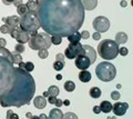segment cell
Wrapping results in <instances>:
<instances>
[{
	"label": "cell",
	"mask_w": 133,
	"mask_h": 119,
	"mask_svg": "<svg viewBox=\"0 0 133 119\" xmlns=\"http://www.w3.org/2000/svg\"><path fill=\"white\" fill-rule=\"evenodd\" d=\"M36 12L44 32L60 37L79 30L85 17L80 0H42Z\"/></svg>",
	"instance_id": "cell-1"
},
{
	"label": "cell",
	"mask_w": 133,
	"mask_h": 119,
	"mask_svg": "<svg viewBox=\"0 0 133 119\" xmlns=\"http://www.w3.org/2000/svg\"><path fill=\"white\" fill-rule=\"evenodd\" d=\"M36 83L30 72L22 68H15V80L9 92L0 100V106L3 108L8 107H22L29 105L35 96Z\"/></svg>",
	"instance_id": "cell-2"
},
{
	"label": "cell",
	"mask_w": 133,
	"mask_h": 119,
	"mask_svg": "<svg viewBox=\"0 0 133 119\" xmlns=\"http://www.w3.org/2000/svg\"><path fill=\"white\" fill-rule=\"evenodd\" d=\"M15 64L7 57L0 56V100L12 87L15 80Z\"/></svg>",
	"instance_id": "cell-3"
},
{
	"label": "cell",
	"mask_w": 133,
	"mask_h": 119,
	"mask_svg": "<svg viewBox=\"0 0 133 119\" xmlns=\"http://www.w3.org/2000/svg\"><path fill=\"white\" fill-rule=\"evenodd\" d=\"M98 54L105 60L115 59L119 55V45L114 40L105 39L98 45Z\"/></svg>",
	"instance_id": "cell-4"
},
{
	"label": "cell",
	"mask_w": 133,
	"mask_h": 119,
	"mask_svg": "<svg viewBox=\"0 0 133 119\" xmlns=\"http://www.w3.org/2000/svg\"><path fill=\"white\" fill-rule=\"evenodd\" d=\"M19 26L21 27V29L28 31L29 34L32 31H38L40 28V22L38 16H37V12L28 10L26 14H23L20 17Z\"/></svg>",
	"instance_id": "cell-5"
},
{
	"label": "cell",
	"mask_w": 133,
	"mask_h": 119,
	"mask_svg": "<svg viewBox=\"0 0 133 119\" xmlns=\"http://www.w3.org/2000/svg\"><path fill=\"white\" fill-rule=\"evenodd\" d=\"M95 75H97L98 79L101 81H104V83L112 81L116 76L115 66L108 61H102V62L98 64L97 68H95Z\"/></svg>",
	"instance_id": "cell-6"
},
{
	"label": "cell",
	"mask_w": 133,
	"mask_h": 119,
	"mask_svg": "<svg viewBox=\"0 0 133 119\" xmlns=\"http://www.w3.org/2000/svg\"><path fill=\"white\" fill-rule=\"evenodd\" d=\"M28 45L32 50H39V49H48L51 46V36L47 32H38L35 36H30L28 40Z\"/></svg>",
	"instance_id": "cell-7"
},
{
	"label": "cell",
	"mask_w": 133,
	"mask_h": 119,
	"mask_svg": "<svg viewBox=\"0 0 133 119\" xmlns=\"http://www.w3.org/2000/svg\"><path fill=\"white\" fill-rule=\"evenodd\" d=\"M92 26L95 31L98 32H107L110 28V20L104 16H99V17L94 18Z\"/></svg>",
	"instance_id": "cell-8"
},
{
	"label": "cell",
	"mask_w": 133,
	"mask_h": 119,
	"mask_svg": "<svg viewBox=\"0 0 133 119\" xmlns=\"http://www.w3.org/2000/svg\"><path fill=\"white\" fill-rule=\"evenodd\" d=\"M82 50V45L79 42H70L68 48L64 51V57L68 59H74L78 55H80Z\"/></svg>",
	"instance_id": "cell-9"
},
{
	"label": "cell",
	"mask_w": 133,
	"mask_h": 119,
	"mask_svg": "<svg viewBox=\"0 0 133 119\" xmlns=\"http://www.w3.org/2000/svg\"><path fill=\"white\" fill-rule=\"evenodd\" d=\"M74 64H76V67L79 68L80 70H85V69H88L90 66H91V62L89 58L84 55H78L76 57V61H74Z\"/></svg>",
	"instance_id": "cell-10"
},
{
	"label": "cell",
	"mask_w": 133,
	"mask_h": 119,
	"mask_svg": "<svg viewBox=\"0 0 133 119\" xmlns=\"http://www.w3.org/2000/svg\"><path fill=\"white\" fill-rule=\"evenodd\" d=\"M80 55H84L89 58L91 65H92L95 59H97V52H95L94 48H92L89 45H82V50L80 52Z\"/></svg>",
	"instance_id": "cell-11"
},
{
	"label": "cell",
	"mask_w": 133,
	"mask_h": 119,
	"mask_svg": "<svg viewBox=\"0 0 133 119\" xmlns=\"http://www.w3.org/2000/svg\"><path fill=\"white\" fill-rule=\"evenodd\" d=\"M129 108V105L127 102H115L114 106H112V111L114 112L115 116H123L127 112Z\"/></svg>",
	"instance_id": "cell-12"
},
{
	"label": "cell",
	"mask_w": 133,
	"mask_h": 119,
	"mask_svg": "<svg viewBox=\"0 0 133 119\" xmlns=\"http://www.w3.org/2000/svg\"><path fill=\"white\" fill-rule=\"evenodd\" d=\"M19 20H20V18L18 17V16H9V17H3L2 18V21L5 22L7 26H9V28L19 26Z\"/></svg>",
	"instance_id": "cell-13"
},
{
	"label": "cell",
	"mask_w": 133,
	"mask_h": 119,
	"mask_svg": "<svg viewBox=\"0 0 133 119\" xmlns=\"http://www.w3.org/2000/svg\"><path fill=\"white\" fill-rule=\"evenodd\" d=\"M84 10H93L98 6V0H80Z\"/></svg>",
	"instance_id": "cell-14"
},
{
	"label": "cell",
	"mask_w": 133,
	"mask_h": 119,
	"mask_svg": "<svg viewBox=\"0 0 133 119\" xmlns=\"http://www.w3.org/2000/svg\"><path fill=\"white\" fill-rule=\"evenodd\" d=\"M47 104H48V101H47V99H45L43 96H37L35 98V100H33V105H35V107L38 108V109L45 108Z\"/></svg>",
	"instance_id": "cell-15"
},
{
	"label": "cell",
	"mask_w": 133,
	"mask_h": 119,
	"mask_svg": "<svg viewBox=\"0 0 133 119\" xmlns=\"http://www.w3.org/2000/svg\"><path fill=\"white\" fill-rule=\"evenodd\" d=\"M29 37H30V36H29V32L26 31V30H23V29H21V30H20V32L18 34V36H17L16 40L18 41V43H26V42H28Z\"/></svg>",
	"instance_id": "cell-16"
},
{
	"label": "cell",
	"mask_w": 133,
	"mask_h": 119,
	"mask_svg": "<svg viewBox=\"0 0 133 119\" xmlns=\"http://www.w3.org/2000/svg\"><path fill=\"white\" fill-rule=\"evenodd\" d=\"M115 40L114 41L118 43V45H124L127 41H128V35L125 34V32H118V34L115 35Z\"/></svg>",
	"instance_id": "cell-17"
},
{
	"label": "cell",
	"mask_w": 133,
	"mask_h": 119,
	"mask_svg": "<svg viewBox=\"0 0 133 119\" xmlns=\"http://www.w3.org/2000/svg\"><path fill=\"white\" fill-rule=\"evenodd\" d=\"M49 118L50 119H62L63 118V114H62V111L59 108H53L50 110Z\"/></svg>",
	"instance_id": "cell-18"
},
{
	"label": "cell",
	"mask_w": 133,
	"mask_h": 119,
	"mask_svg": "<svg viewBox=\"0 0 133 119\" xmlns=\"http://www.w3.org/2000/svg\"><path fill=\"white\" fill-rule=\"evenodd\" d=\"M99 107H100V110L104 114H109L110 111H112V104L108 100H103Z\"/></svg>",
	"instance_id": "cell-19"
},
{
	"label": "cell",
	"mask_w": 133,
	"mask_h": 119,
	"mask_svg": "<svg viewBox=\"0 0 133 119\" xmlns=\"http://www.w3.org/2000/svg\"><path fill=\"white\" fill-rule=\"evenodd\" d=\"M79 80L82 81V83H89L91 80V73L90 71H88L85 69V70H82L80 73H79Z\"/></svg>",
	"instance_id": "cell-20"
},
{
	"label": "cell",
	"mask_w": 133,
	"mask_h": 119,
	"mask_svg": "<svg viewBox=\"0 0 133 119\" xmlns=\"http://www.w3.org/2000/svg\"><path fill=\"white\" fill-rule=\"evenodd\" d=\"M66 38H68L69 42H79L81 40V35H80V32L77 30V31H74L73 34L69 35Z\"/></svg>",
	"instance_id": "cell-21"
},
{
	"label": "cell",
	"mask_w": 133,
	"mask_h": 119,
	"mask_svg": "<svg viewBox=\"0 0 133 119\" xmlns=\"http://www.w3.org/2000/svg\"><path fill=\"white\" fill-rule=\"evenodd\" d=\"M89 93H90V96L92 97V98H94V99H98V98H100L101 97V89H100L99 87H92L90 89V91H89Z\"/></svg>",
	"instance_id": "cell-22"
},
{
	"label": "cell",
	"mask_w": 133,
	"mask_h": 119,
	"mask_svg": "<svg viewBox=\"0 0 133 119\" xmlns=\"http://www.w3.org/2000/svg\"><path fill=\"white\" fill-rule=\"evenodd\" d=\"M64 90H66L68 92H72L74 89H76V84L73 83V81L71 80H68V81H65L64 83Z\"/></svg>",
	"instance_id": "cell-23"
},
{
	"label": "cell",
	"mask_w": 133,
	"mask_h": 119,
	"mask_svg": "<svg viewBox=\"0 0 133 119\" xmlns=\"http://www.w3.org/2000/svg\"><path fill=\"white\" fill-rule=\"evenodd\" d=\"M11 59H12V62L14 64H19L20 61H22V56L21 54H19V52H11Z\"/></svg>",
	"instance_id": "cell-24"
},
{
	"label": "cell",
	"mask_w": 133,
	"mask_h": 119,
	"mask_svg": "<svg viewBox=\"0 0 133 119\" xmlns=\"http://www.w3.org/2000/svg\"><path fill=\"white\" fill-rule=\"evenodd\" d=\"M26 6L28 8V10H30V11H37V8H38V5L36 3L35 0H28Z\"/></svg>",
	"instance_id": "cell-25"
},
{
	"label": "cell",
	"mask_w": 133,
	"mask_h": 119,
	"mask_svg": "<svg viewBox=\"0 0 133 119\" xmlns=\"http://www.w3.org/2000/svg\"><path fill=\"white\" fill-rule=\"evenodd\" d=\"M52 66H53V69H55V70L60 71V70H62V69L64 68V61H58V60H56Z\"/></svg>",
	"instance_id": "cell-26"
},
{
	"label": "cell",
	"mask_w": 133,
	"mask_h": 119,
	"mask_svg": "<svg viewBox=\"0 0 133 119\" xmlns=\"http://www.w3.org/2000/svg\"><path fill=\"white\" fill-rule=\"evenodd\" d=\"M48 92H49V95H51V96H58L59 95V92H60V90L59 88L57 87V86H50L49 89H48Z\"/></svg>",
	"instance_id": "cell-27"
},
{
	"label": "cell",
	"mask_w": 133,
	"mask_h": 119,
	"mask_svg": "<svg viewBox=\"0 0 133 119\" xmlns=\"http://www.w3.org/2000/svg\"><path fill=\"white\" fill-rule=\"evenodd\" d=\"M27 11H28V8L24 3H21V5H19L18 7H17V12H18L19 16H22L23 14H26Z\"/></svg>",
	"instance_id": "cell-28"
},
{
	"label": "cell",
	"mask_w": 133,
	"mask_h": 119,
	"mask_svg": "<svg viewBox=\"0 0 133 119\" xmlns=\"http://www.w3.org/2000/svg\"><path fill=\"white\" fill-rule=\"evenodd\" d=\"M0 56L7 57V58H10V59H11V52L8 50L7 48H5V47H0ZM11 60H12V59H11Z\"/></svg>",
	"instance_id": "cell-29"
},
{
	"label": "cell",
	"mask_w": 133,
	"mask_h": 119,
	"mask_svg": "<svg viewBox=\"0 0 133 119\" xmlns=\"http://www.w3.org/2000/svg\"><path fill=\"white\" fill-rule=\"evenodd\" d=\"M61 42H62V37L57 36V35L51 36V43L56 45V46H59V45H60Z\"/></svg>",
	"instance_id": "cell-30"
},
{
	"label": "cell",
	"mask_w": 133,
	"mask_h": 119,
	"mask_svg": "<svg viewBox=\"0 0 133 119\" xmlns=\"http://www.w3.org/2000/svg\"><path fill=\"white\" fill-rule=\"evenodd\" d=\"M39 52H38V56H39V58H41V59H45L47 57L49 56V51H48V49H39L38 50Z\"/></svg>",
	"instance_id": "cell-31"
},
{
	"label": "cell",
	"mask_w": 133,
	"mask_h": 119,
	"mask_svg": "<svg viewBox=\"0 0 133 119\" xmlns=\"http://www.w3.org/2000/svg\"><path fill=\"white\" fill-rule=\"evenodd\" d=\"M23 69L28 72H31V71H33V69H35V65H33V62H31V61H28V62L24 64Z\"/></svg>",
	"instance_id": "cell-32"
},
{
	"label": "cell",
	"mask_w": 133,
	"mask_h": 119,
	"mask_svg": "<svg viewBox=\"0 0 133 119\" xmlns=\"http://www.w3.org/2000/svg\"><path fill=\"white\" fill-rule=\"evenodd\" d=\"M24 47H23V43H17L15 46V51L19 52V54H22V52H24Z\"/></svg>",
	"instance_id": "cell-33"
},
{
	"label": "cell",
	"mask_w": 133,
	"mask_h": 119,
	"mask_svg": "<svg viewBox=\"0 0 133 119\" xmlns=\"http://www.w3.org/2000/svg\"><path fill=\"white\" fill-rule=\"evenodd\" d=\"M7 118L8 119H19V116L12 112V110H8L7 111Z\"/></svg>",
	"instance_id": "cell-34"
},
{
	"label": "cell",
	"mask_w": 133,
	"mask_h": 119,
	"mask_svg": "<svg viewBox=\"0 0 133 119\" xmlns=\"http://www.w3.org/2000/svg\"><path fill=\"white\" fill-rule=\"evenodd\" d=\"M0 31L2 32V34H9V31H10V28H9V26H7V24L5 23V24H2L1 27H0Z\"/></svg>",
	"instance_id": "cell-35"
},
{
	"label": "cell",
	"mask_w": 133,
	"mask_h": 119,
	"mask_svg": "<svg viewBox=\"0 0 133 119\" xmlns=\"http://www.w3.org/2000/svg\"><path fill=\"white\" fill-rule=\"evenodd\" d=\"M119 54L121 55V56H127L128 54H129V50H128V48H125V47H121L120 48L119 47Z\"/></svg>",
	"instance_id": "cell-36"
},
{
	"label": "cell",
	"mask_w": 133,
	"mask_h": 119,
	"mask_svg": "<svg viewBox=\"0 0 133 119\" xmlns=\"http://www.w3.org/2000/svg\"><path fill=\"white\" fill-rule=\"evenodd\" d=\"M80 35H81V39L87 40V39H89V37H90V32L88 30H83Z\"/></svg>",
	"instance_id": "cell-37"
},
{
	"label": "cell",
	"mask_w": 133,
	"mask_h": 119,
	"mask_svg": "<svg viewBox=\"0 0 133 119\" xmlns=\"http://www.w3.org/2000/svg\"><path fill=\"white\" fill-rule=\"evenodd\" d=\"M111 98L113 100H119L120 99V92L116 91V90H114V91L111 92Z\"/></svg>",
	"instance_id": "cell-38"
},
{
	"label": "cell",
	"mask_w": 133,
	"mask_h": 119,
	"mask_svg": "<svg viewBox=\"0 0 133 119\" xmlns=\"http://www.w3.org/2000/svg\"><path fill=\"white\" fill-rule=\"evenodd\" d=\"M63 118H65V119H70V118L77 119L78 117H77V115H74V114H72V112H66V114L63 115Z\"/></svg>",
	"instance_id": "cell-39"
},
{
	"label": "cell",
	"mask_w": 133,
	"mask_h": 119,
	"mask_svg": "<svg viewBox=\"0 0 133 119\" xmlns=\"http://www.w3.org/2000/svg\"><path fill=\"white\" fill-rule=\"evenodd\" d=\"M56 100H57V97H56V96H51V95H49L48 100H47V101L49 102V104H51V105H55Z\"/></svg>",
	"instance_id": "cell-40"
},
{
	"label": "cell",
	"mask_w": 133,
	"mask_h": 119,
	"mask_svg": "<svg viewBox=\"0 0 133 119\" xmlns=\"http://www.w3.org/2000/svg\"><path fill=\"white\" fill-rule=\"evenodd\" d=\"M92 38H93L94 40H97V41H98V40H100V39H101V35H100V32L95 31L94 34L92 35Z\"/></svg>",
	"instance_id": "cell-41"
},
{
	"label": "cell",
	"mask_w": 133,
	"mask_h": 119,
	"mask_svg": "<svg viewBox=\"0 0 133 119\" xmlns=\"http://www.w3.org/2000/svg\"><path fill=\"white\" fill-rule=\"evenodd\" d=\"M64 59H65V57L62 54H58L56 56V60H58V61H64Z\"/></svg>",
	"instance_id": "cell-42"
},
{
	"label": "cell",
	"mask_w": 133,
	"mask_h": 119,
	"mask_svg": "<svg viewBox=\"0 0 133 119\" xmlns=\"http://www.w3.org/2000/svg\"><path fill=\"white\" fill-rule=\"evenodd\" d=\"M7 41L5 38H0V47H6Z\"/></svg>",
	"instance_id": "cell-43"
},
{
	"label": "cell",
	"mask_w": 133,
	"mask_h": 119,
	"mask_svg": "<svg viewBox=\"0 0 133 119\" xmlns=\"http://www.w3.org/2000/svg\"><path fill=\"white\" fill-rule=\"evenodd\" d=\"M12 2H14V0H2V3L6 6H9V5H12Z\"/></svg>",
	"instance_id": "cell-44"
},
{
	"label": "cell",
	"mask_w": 133,
	"mask_h": 119,
	"mask_svg": "<svg viewBox=\"0 0 133 119\" xmlns=\"http://www.w3.org/2000/svg\"><path fill=\"white\" fill-rule=\"evenodd\" d=\"M21 3H22V0H14L12 5H15L16 7H18L19 5H21Z\"/></svg>",
	"instance_id": "cell-45"
},
{
	"label": "cell",
	"mask_w": 133,
	"mask_h": 119,
	"mask_svg": "<svg viewBox=\"0 0 133 119\" xmlns=\"http://www.w3.org/2000/svg\"><path fill=\"white\" fill-rule=\"evenodd\" d=\"M93 112L94 114H100V112H101V110H100L99 106H94V107H93Z\"/></svg>",
	"instance_id": "cell-46"
},
{
	"label": "cell",
	"mask_w": 133,
	"mask_h": 119,
	"mask_svg": "<svg viewBox=\"0 0 133 119\" xmlns=\"http://www.w3.org/2000/svg\"><path fill=\"white\" fill-rule=\"evenodd\" d=\"M55 105L57 106V107H61L62 106V100L61 99H57L56 102H55Z\"/></svg>",
	"instance_id": "cell-47"
},
{
	"label": "cell",
	"mask_w": 133,
	"mask_h": 119,
	"mask_svg": "<svg viewBox=\"0 0 133 119\" xmlns=\"http://www.w3.org/2000/svg\"><path fill=\"white\" fill-rule=\"evenodd\" d=\"M62 105H64V106H69V105H70V100H69V99H65L64 101H62Z\"/></svg>",
	"instance_id": "cell-48"
},
{
	"label": "cell",
	"mask_w": 133,
	"mask_h": 119,
	"mask_svg": "<svg viewBox=\"0 0 133 119\" xmlns=\"http://www.w3.org/2000/svg\"><path fill=\"white\" fill-rule=\"evenodd\" d=\"M120 5H121V7H127L128 2L125 1V0H122V1H121V3H120Z\"/></svg>",
	"instance_id": "cell-49"
},
{
	"label": "cell",
	"mask_w": 133,
	"mask_h": 119,
	"mask_svg": "<svg viewBox=\"0 0 133 119\" xmlns=\"http://www.w3.org/2000/svg\"><path fill=\"white\" fill-rule=\"evenodd\" d=\"M26 117H27V118H33V116H32L30 112H27V114H26Z\"/></svg>",
	"instance_id": "cell-50"
},
{
	"label": "cell",
	"mask_w": 133,
	"mask_h": 119,
	"mask_svg": "<svg viewBox=\"0 0 133 119\" xmlns=\"http://www.w3.org/2000/svg\"><path fill=\"white\" fill-rule=\"evenodd\" d=\"M56 79H57V80H61V79H62V76H61V75H57V76H56Z\"/></svg>",
	"instance_id": "cell-51"
},
{
	"label": "cell",
	"mask_w": 133,
	"mask_h": 119,
	"mask_svg": "<svg viewBox=\"0 0 133 119\" xmlns=\"http://www.w3.org/2000/svg\"><path fill=\"white\" fill-rule=\"evenodd\" d=\"M43 97H44V98H48V97H49V92H48V91H44V92H43Z\"/></svg>",
	"instance_id": "cell-52"
},
{
	"label": "cell",
	"mask_w": 133,
	"mask_h": 119,
	"mask_svg": "<svg viewBox=\"0 0 133 119\" xmlns=\"http://www.w3.org/2000/svg\"><path fill=\"white\" fill-rule=\"evenodd\" d=\"M39 118H44V119H47V115H44V114H41L40 116H39Z\"/></svg>",
	"instance_id": "cell-53"
},
{
	"label": "cell",
	"mask_w": 133,
	"mask_h": 119,
	"mask_svg": "<svg viewBox=\"0 0 133 119\" xmlns=\"http://www.w3.org/2000/svg\"><path fill=\"white\" fill-rule=\"evenodd\" d=\"M41 1H42V0H36V3H37V5H39Z\"/></svg>",
	"instance_id": "cell-54"
}]
</instances>
